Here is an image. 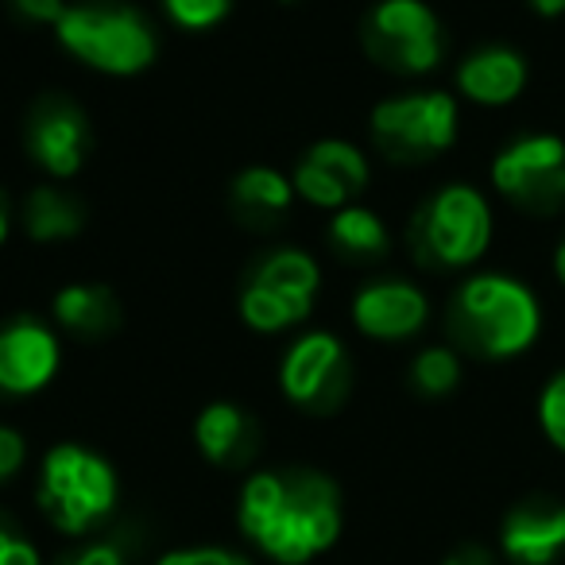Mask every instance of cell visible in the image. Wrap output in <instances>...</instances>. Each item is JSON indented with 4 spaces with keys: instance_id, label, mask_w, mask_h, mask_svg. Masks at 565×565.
Listing matches in <instances>:
<instances>
[{
    "instance_id": "ba28073f",
    "label": "cell",
    "mask_w": 565,
    "mask_h": 565,
    "mask_svg": "<svg viewBox=\"0 0 565 565\" xmlns=\"http://www.w3.org/2000/svg\"><path fill=\"white\" fill-rule=\"evenodd\" d=\"M492 182L523 213L565 210V143L557 136H523L503 148L492 163Z\"/></svg>"
},
{
    "instance_id": "603a6c76",
    "label": "cell",
    "mask_w": 565,
    "mask_h": 565,
    "mask_svg": "<svg viewBox=\"0 0 565 565\" xmlns=\"http://www.w3.org/2000/svg\"><path fill=\"white\" fill-rule=\"evenodd\" d=\"M163 9L186 32H205L233 12V0H163Z\"/></svg>"
},
{
    "instance_id": "7c38bea8",
    "label": "cell",
    "mask_w": 565,
    "mask_h": 565,
    "mask_svg": "<svg viewBox=\"0 0 565 565\" xmlns=\"http://www.w3.org/2000/svg\"><path fill=\"white\" fill-rule=\"evenodd\" d=\"M58 372V341L35 318L0 326V395H35Z\"/></svg>"
},
{
    "instance_id": "484cf974",
    "label": "cell",
    "mask_w": 565,
    "mask_h": 565,
    "mask_svg": "<svg viewBox=\"0 0 565 565\" xmlns=\"http://www.w3.org/2000/svg\"><path fill=\"white\" fill-rule=\"evenodd\" d=\"M24 461H28L24 434L12 430V426H0V484L17 477V472L24 469Z\"/></svg>"
},
{
    "instance_id": "44dd1931",
    "label": "cell",
    "mask_w": 565,
    "mask_h": 565,
    "mask_svg": "<svg viewBox=\"0 0 565 565\" xmlns=\"http://www.w3.org/2000/svg\"><path fill=\"white\" fill-rule=\"evenodd\" d=\"M330 241H333V252H341L345 259H356V264L387 256V248H392L384 221L372 210H364V205H345V210L333 213Z\"/></svg>"
},
{
    "instance_id": "cb8c5ba5",
    "label": "cell",
    "mask_w": 565,
    "mask_h": 565,
    "mask_svg": "<svg viewBox=\"0 0 565 565\" xmlns=\"http://www.w3.org/2000/svg\"><path fill=\"white\" fill-rule=\"evenodd\" d=\"M539 418H542L546 438L554 441L557 449H565V372H557L546 384V392H542V399H539Z\"/></svg>"
},
{
    "instance_id": "ffe728a7",
    "label": "cell",
    "mask_w": 565,
    "mask_h": 565,
    "mask_svg": "<svg viewBox=\"0 0 565 565\" xmlns=\"http://www.w3.org/2000/svg\"><path fill=\"white\" fill-rule=\"evenodd\" d=\"M82 225H86V210L66 190L51 186V182L35 186L24 198V228L32 241H66V236H78Z\"/></svg>"
},
{
    "instance_id": "2e32d148",
    "label": "cell",
    "mask_w": 565,
    "mask_h": 565,
    "mask_svg": "<svg viewBox=\"0 0 565 565\" xmlns=\"http://www.w3.org/2000/svg\"><path fill=\"white\" fill-rule=\"evenodd\" d=\"M526 63L511 47H480L457 66V89L477 105H508L523 94Z\"/></svg>"
},
{
    "instance_id": "30bf717a",
    "label": "cell",
    "mask_w": 565,
    "mask_h": 565,
    "mask_svg": "<svg viewBox=\"0 0 565 565\" xmlns=\"http://www.w3.org/2000/svg\"><path fill=\"white\" fill-rule=\"evenodd\" d=\"M24 143H28V156L51 179H74L89 156V117L71 97L47 94L28 113Z\"/></svg>"
},
{
    "instance_id": "9c48e42d",
    "label": "cell",
    "mask_w": 565,
    "mask_h": 565,
    "mask_svg": "<svg viewBox=\"0 0 565 565\" xmlns=\"http://www.w3.org/2000/svg\"><path fill=\"white\" fill-rule=\"evenodd\" d=\"M279 384L295 407L310 415H333L349 399L353 369H349L345 345L333 333H307L282 356Z\"/></svg>"
},
{
    "instance_id": "4316f807",
    "label": "cell",
    "mask_w": 565,
    "mask_h": 565,
    "mask_svg": "<svg viewBox=\"0 0 565 565\" xmlns=\"http://www.w3.org/2000/svg\"><path fill=\"white\" fill-rule=\"evenodd\" d=\"M159 565H252V562L241 554H233V550L198 546V550H174V554H167Z\"/></svg>"
},
{
    "instance_id": "5b68a950",
    "label": "cell",
    "mask_w": 565,
    "mask_h": 565,
    "mask_svg": "<svg viewBox=\"0 0 565 565\" xmlns=\"http://www.w3.org/2000/svg\"><path fill=\"white\" fill-rule=\"evenodd\" d=\"M492 241V213L472 186H446L411 221V252L423 267H469Z\"/></svg>"
},
{
    "instance_id": "9a60e30c",
    "label": "cell",
    "mask_w": 565,
    "mask_h": 565,
    "mask_svg": "<svg viewBox=\"0 0 565 565\" xmlns=\"http://www.w3.org/2000/svg\"><path fill=\"white\" fill-rule=\"evenodd\" d=\"M198 449L221 469H244L259 454V423L236 403H210L194 426Z\"/></svg>"
},
{
    "instance_id": "ac0fdd59",
    "label": "cell",
    "mask_w": 565,
    "mask_h": 565,
    "mask_svg": "<svg viewBox=\"0 0 565 565\" xmlns=\"http://www.w3.org/2000/svg\"><path fill=\"white\" fill-rule=\"evenodd\" d=\"M295 186L291 179H282L271 167H248L233 179V213L241 225L256 228V233H267L275 228L287 210H291Z\"/></svg>"
},
{
    "instance_id": "1f68e13d",
    "label": "cell",
    "mask_w": 565,
    "mask_h": 565,
    "mask_svg": "<svg viewBox=\"0 0 565 565\" xmlns=\"http://www.w3.org/2000/svg\"><path fill=\"white\" fill-rule=\"evenodd\" d=\"M9 225H12V213H9V202L0 194V244L9 241Z\"/></svg>"
},
{
    "instance_id": "5bb4252c",
    "label": "cell",
    "mask_w": 565,
    "mask_h": 565,
    "mask_svg": "<svg viewBox=\"0 0 565 565\" xmlns=\"http://www.w3.org/2000/svg\"><path fill=\"white\" fill-rule=\"evenodd\" d=\"M503 550L515 565H550L565 550V503L526 495L503 519Z\"/></svg>"
},
{
    "instance_id": "d4e9b609",
    "label": "cell",
    "mask_w": 565,
    "mask_h": 565,
    "mask_svg": "<svg viewBox=\"0 0 565 565\" xmlns=\"http://www.w3.org/2000/svg\"><path fill=\"white\" fill-rule=\"evenodd\" d=\"M0 565H40L35 546L4 515H0Z\"/></svg>"
},
{
    "instance_id": "7a4b0ae2",
    "label": "cell",
    "mask_w": 565,
    "mask_h": 565,
    "mask_svg": "<svg viewBox=\"0 0 565 565\" xmlns=\"http://www.w3.org/2000/svg\"><path fill=\"white\" fill-rule=\"evenodd\" d=\"M539 302L508 275H472L449 302L446 330L457 349L480 361L515 356L539 338Z\"/></svg>"
},
{
    "instance_id": "f1b7e54d",
    "label": "cell",
    "mask_w": 565,
    "mask_h": 565,
    "mask_svg": "<svg viewBox=\"0 0 565 565\" xmlns=\"http://www.w3.org/2000/svg\"><path fill=\"white\" fill-rule=\"evenodd\" d=\"M55 565H125V550H120V542H94V546H78L63 554Z\"/></svg>"
},
{
    "instance_id": "d6a6232c",
    "label": "cell",
    "mask_w": 565,
    "mask_h": 565,
    "mask_svg": "<svg viewBox=\"0 0 565 565\" xmlns=\"http://www.w3.org/2000/svg\"><path fill=\"white\" fill-rule=\"evenodd\" d=\"M554 275H557V282L565 287V236H562V244H557V252H554Z\"/></svg>"
},
{
    "instance_id": "8992f818",
    "label": "cell",
    "mask_w": 565,
    "mask_h": 565,
    "mask_svg": "<svg viewBox=\"0 0 565 565\" xmlns=\"http://www.w3.org/2000/svg\"><path fill=\"white\" fill-rule=\"evenodd\" d=\"M361 43L376 66L392 74H426L441 63L446 35L423 0H380L361 24Z\"/></svg>"
},
{
    "instance_id": "836d02e7",
    "label": "cell",
    "mask_w": 565,
    "mask_h": 565,
    "mask_svg": "<svg viewBox=\"0 0 565 565\" xmlns=\"http://www.w3.org/2000/svg\"><path fill=\"white\" fill-rule=\"evenodd\" d=\"M282 4H295V0H282Z\"/></svg>"
},
{
    "instance_id": "3957f363",
    "label": "cell",
    "mask_w": 565,
    "mask_h": 565,
    "mask_svg": "<svg viewBox=\"0 0 565 565\" xmlns=\"http://www.w3.org/2000/svg\"><path fill=\"white\" fill-rule=\"evenodd\" d=\"M55 35L78 63L102 74L128 78V74H140L156 63V32L132 4H120V0L66 4Z\"/></svg>"
},
{
    "instance_id": "f546056e",
    "label": "cell",
    "mask_w": 565,
    "mask_h": 565,
    "mask_svg": "<svg viewBox=\"0 0 565 565\" xmlns=\"http://www.w3.org/2000/svg\"><path fill=\"white\" fill-rule=\"evenodd\" d=\"M441 565H495V557L488 554L484 546H477V542H469V546H457L454 554H449Z\"/></svg>"
},
{
    "instance_id": "83f0119b",
    "label": "cell",
    "mask_w": 565,
    "mask_h": 565,
    "mask_svg": "<svg viewBox=\"0 0 565 565\" xmlns=\"http://www.w3.org/2000/svg\"><path fill=\"white\" fill-rule=\"evenodd\" d=\"M9 4L24 24L40 28H58V20L66 12V0H9Z\"/></svg>"
},
{
    "instance_id": "52a82bcc",
    "label": "cell",
    "mask_w": 565,
    "mask_h": 565,
    "mask_svg": "<svg viewBox=\"0 0 565 565\" xmlns=\"http://www.w3.org/2000/svg\"><path fill=\"white\" fill-rule=\"evenodd\" d=\"M372 143L392 163H426L454 148L457 140V102L449 94H407L387 97L372 109Z\"/></svg>"
},
{
    "instance_id": "d6986e66",
    "label": "cell",
    "mask_w": 565,
    "mask_h": 565,
    "mask_svg": "<svg viewBox=\"0 0 565 565\" xmlns=\"http://www.w3.org/2000/svg\"><path fill=\"white\" fill-rule=\"evenodd\" d=\"M248 282H259V287H267V291L315 310V295H318V287H322V271H318V264L307 256V252L275 248L252 267Z\"/></svg>"
},
{
    "instance_id": "4fadbf2b",
    "label": "cell",
    "mask_w": 565,
    "mask_h": 565,
    "mask_svg": "<svg viewBox=\"0 0 565 565\" xmlns=\"http://www.w3.org/2000/svg\"><path fill=\"white\" fill-rule=\"evenodd\" d=\"M430 318V302L407 279H376L361 287L353 299V322L364 338L376 341H407Z\"/></svg>"
},
{
    "instance_id": "277c9868",
    "label": "cell",
    "mask_w": 565,
    "mask_h": 565,
    "mask_svg": "<svg viewBox=\"0 0 565 565\" xmlns=\"http://www.w3.org/2000/svg\"><path fill=\"white\" fill-rule=\"evenodd\" d=\"M117 472L82 446H55L40 472V508L63 534H86L113 515Z\"/></svg>"
},
{
    "instance_id": "e0dca14e",
    "label": "cell",
    "mask_w": 565,
    "mask_h": 565,
    "mask_svg": "<svg viewBox=\"0 0 565 565\" xmlns=\"http://www.w3.org/2000/svg\"><path fill=\"white\" fill-rule=\"evenodd\" d=\"M55 318L66 333L82 341H105L120 330L125 310L120 299L102 282H71L55 295Z\"/></svg>"
},
{
    "instance_id": "6da1fadb",
    "label": "cell",
    "mask_w": 565,
    "mask_h": 565,
    "mask_svg": "<svg viewBox=\"0 0 565 565\" xmlns=\"http://www.w3.org/2000/svg\"><path fill=\"white\" fill-rule=\"evenodd\" d=\"M241 526L267 557L302 565L330 550L341 531V495L315 469L256 472L241 495Z\"/></svg>"
},
{
    "instance_id": "7402d4cb",
    "label": "cell",
    "mask_w": 565,
    "mask_h": 565,
    "mask_svg": "<svg viewBox=\"0 0 565 565\" xmlns=\"http://www.w3.org/2000/svg\"><path fill=\"white\" fill-rule=\"evenodd\" d=\"M411 384L426 399H441V395H449L461 384V361H457L454 349H441V345L423 349L415 356V364H411Z\"/></svg>"
},
{
    "instance_id": "8fae6325",
    "label": "cell",
    "mask_w": 565,
    "mask_h": 565,
    "mask_svg": "<svg viewBox=\"0 0 565 565\" xmlns=\"http://www.w3.org/2000/svg\"><path fill=\"white\" fill-rule=\"evenodd\" d=\"M291 186L318 210H345L369 186V159L349 140H322L295 167Z\"/></svg>"
},
{
    "instance_id": "4dcf8cb0",
    "label": "cell",
    "mask_w": 565,
    "mask_h": 565,
    "mask_svg": "<svg viewBox=\"0 0 565 565\" xmlns=\"http://www.w3.org/2000/svg\"><path fill=\"white\" fill-rule=\"evenodd\" d=\"M539 17H546V20H554V17H562L565 12V0H526Z\"/></svg>"
}]
</instances>
